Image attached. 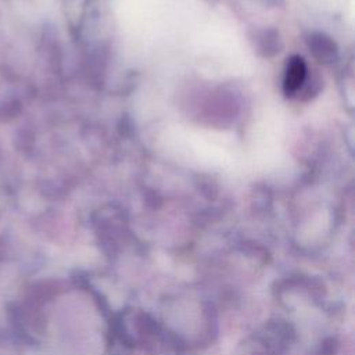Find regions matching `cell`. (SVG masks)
Returning <instances> with one entry per match:
<instances>
[{"label":"cell","instance_id":"obj_2","mask_svg":"<svg viewBox=\"0 0 355 355\" xmlns=\"http://www.w3.org/2000/svg\"><path fill=\"white\" fill-rule=\"evenodd\" d=\"M336 349H337V343H336V340L327 338V340H324L323 344H322L320 354H323V355H333V354L336 352Z\"/></svg>","mask_w":355,"mask_h":355},{"label":"cell","instance_id":"obj_1","mask_svg":"<svg viewBox=\"0 0 355 355\" xmlns=\"http://www.w3.org/2000/svg\"><path fill=\"white\" fill-rule=\"evenodd\" d=\"M306 78V67L302 58L300 57H293L287 62L286 73H284V80H283V89L286 94H294L300 90L302 83L305 82Z\"/></svg>","mask_w":355,"mask_h":355}]
</instances>
